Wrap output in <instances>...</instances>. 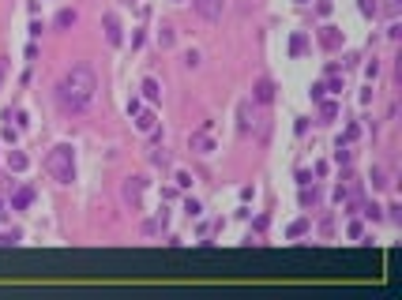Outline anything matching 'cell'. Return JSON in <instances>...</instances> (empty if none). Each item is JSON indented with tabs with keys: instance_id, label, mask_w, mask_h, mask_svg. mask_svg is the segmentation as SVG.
I'll return each instance as SVG.
<instances>
[{
	"instance_id": "cell-9",
	"label": "cell",
	"mask_w": 402,
	"mask_h": 300,
	"mask_svg": "<svg viewBox=\"0 0 402 300\" xmlns=\"http://www.w3.org/2000/svg\"><path fill=\"white\" fill-rule=\"evenodd\" d=\"M30 203H34V188H19V192L12 195V210H27Z\"/></svg>"
},
{
	"instance_id": "cell-16",
	"label": "cell",
	"mask_w": 402,
	"mask_h": 300,
	"mask_svg": "<svg viewBox=\"0 0 402 300\" xmlns=\"http://www.w3.org/2000/svg\"><path fill=\"white\" fill-rule=\"evenodd\" d=\"M320 116H323V120H335V116H338V105H331V101H323V105H320Z\"/></svg>"
},
{
	"instance_id": "cell-2",
	"label": "cell",
	"mask_w": 402,
	"mask_h": 300,
	"mask_svg": "<svg viewBox=\"0 0 402 300\" xmlns=\"http://www.w3.org/2000/svg\"><path fill=\"white\" fill-rule=\"evenodd\" d=\"M45 169H49V177L57 180V184H72L75 180V154H72V146H53L49 158H45Z\"/></svg>"
},
{
	"instance_id": "cell-27",
	"label": "cell",
	"mask_w": 402,
	"mask_h": 300,
	"mask_svg": "<svg viewBox=\"0 0 402 300\" xmlns=\"http://www.w3.org/2000/svg\"><path fill=\"white\" fill-rule=\"evenodd\" d=\"M0 75H4V64H0Z\"/></svg>"
},
{
	"instance_id": "cell-14",
	"label": "cell",
	"mask_w": 402,
	"mask_h": 300,
	"mask_svg": "<svg viewBox=\"0 0 402 300\" xmlns=\"http://www.w3.org/2000/svg\"><path fill=\"white\" fill-rule=\"evenodd\" d=\"M165 229V214H158V218H151V222L143 225V233H162Z\"/></svg>"
},
{
	"instance_id": "cell-10",
	"label": "cell",
	"mask_w": 402,
	"mask_h": 300,
	"mask_svg": "<svg viewBox=\"0 0 402 300\" xmlns=\"http://www.w3.org/2000/svg\"><path fill=\"white\" fill-rule=\"evenodd\" d=\"M154 120H158L154 113H143V109L136 113V128H139V131H154Z\"/></svg>"
},
{
	"instance_id": "cell-13",
	"label": "cell",
	"mask_w": 402,
	"mask_h": 300,
	"mask_svg": "<svg viewBox=\"0 0 402 300\" xmlns=\"http://www.w3.org/2000/svg\"><path fill=\"white\" fill-rule=\"evenodd\" d=\"M8 169L23 173V169H27V154H19V150H12V154H8Z\"/></svg>"
},
{
	"instance_id": "cell-6",
	"label": "cell",
	"mask_w": 402,
	"mask_h": 300,
	"mask_svg": "<svg viewBox=\"0 0 402 300\" xmlns=\"http://www.w3.org/2000/svg\"><path fill=\"white\" fill-rule=\"evenodd\" d=\"M102 23H106V42L109 45H121V19H117L113 12H106V19H102Z\"/></svg>"
},
{
	"instance_id": "cell-15",
	"label": "cell",
	"mask_w": 402,
	"mask_h": 300,
	"mask_svg": "<svg viewBox=\"0 0 402 300\" xmlns=\"http://www.w3.org/2000/svg\"><path fill=\"white\" fill-rule=\"evenodd\" d=\"M320 42L327 45V49H335V45H338V30H331V27H327V30L320 34Z\"/></svg>"
},
{
	"instance_id": "cell-17",
	"label": "cell",
	"mask_w": 402,
	"mask_h": 300,
	"mask_svg": "<svg viewBox=\"0 0 402 300\" xmlns=\"http://www.w3.org/2000/svg\"><path fill=\"white\" fill-rule=\"evenodd\" d=\"M372 188H387V173L383 169H372Z\"/></svg>"
},
{
	"instance_id": "cell-22",
	"label": "cell",
	"mask_w": 402,
	"mask_h": 300,
	"mask_svg": "<svg viewBox=\"0 0 402 300\" xmlns=\"http://www.w3.org/2000/svg\"><path fill=\"white\" fill-rule=\"evenodd\" d=\"M316 199H320V195H316V188H312V192H301V203H305V207H312Z\"/></svg>"
},
{
	"instance_id": "cell-12",
	"label": "cell",
	"mask_w": 402,
	"mask_h": 300,
	"mask_svg": "<svg viewBox=\"0 0 402 300\" xmlns=\"http://www.w3.org/2000/svg\"><path fill=\"white\" fill-rule=\"evenodd\" d=\"M143 98H147V101H158V98H162V86L154 83V79H143Z\"/></svg>"
},
{
	"instance_id": "cell-7",
	"label": "cell",
	"mask_w": 402,
	"mask_h": 300,
	"mask_svg": "<svg viewBox=\"0 0 402 300\" xmlns=\"http://www.w3.org/2000/svg\"><path fill=\"white\" fill-rule=\"evenodd\" d=\"M252 98H256L259 105L274 101V83H271V79H259V83H256V90H252Z\"/></svg>"
},
{
	"instance_id": "cell-18",
	"label": "cell",
	"mask_w": 402,
	"mask_h": 300,
	"mask_svg": "<svg viewBox=\"0 0 402 300\" xmlns=\"http://www.w3.org/2000/svg\"><path fill=\"white\" fill-rule=\"evenodd\" d=\"M72 23H75V12H60L57 15V27H72Z\"/></svg>"
},
{
	"instance_id": "cell-21",
	"label": "cell",
	"mask_w": 402,
	"mask_h": 300,
	"mask_svg": "<svg viewBox=\"0 0 402 300\" xmlns=\"http://www.w3.org/2000/svg\"><path fill=\"white\" fill-rule=\"evenodd\" d=\"M305 49H309V42H305V34H297V38H293V53H297V57H301Z\"/></svg>"
},
{
	"instance_id": "cell-19",
	"label": "cell",
	"mask_w": 402,
	"mask_h": 300,
	"mask_svg": "<svg viewBox=\"0 0 402 300\" xmlns=\"http://www.w3.org/2000/svg\"><path fill=\"white\" fill-rule=\"evenodd\" d=\"M305 233H309V222H293L289 225V236H305Z\"/></svg>"
},
{
	"instance_id": "cell-23",
	"label": "cell",
	"mask_w": 402,
	"mask_h": 300,
	"mask_svg": "<svg viewBox=\"0 0 402 300\" xmlns=\"http://www.w3.org/2000/svg\"><path fill=\"white\" fill-rule=\"evenodd\" d=\"M184 68H199V53H195V49L184 57Z\"/></svg>"
},
{
	"instance_id": "cell-8",
	"label": "cell",
	"mask_w": 402,
	"mask_h": 300,
	"mask_svg": "<svg viewBox=\"0 0 402 300\" xmlns=\"http://www.w3.org/2000/svg\"><path fill=\"white\" fill-rule=\"evenodd\" d=\"M237 113H241V124H237L241 131H252V128H256V109H252V101H241Z\"/></svg>"
},
{
	"instance_id": "cell-20",
	"label": "cell",
	"mask_w": 402,
	"mask_h": 300,
	"mask_svg": "<svg viewBox=\"0 0 402 300\" xmlns=\"http://www.w3.org/2000/svg\"><path fill=\"white\" fill-rule=\"evenodd\" d=\"M335 162H338V165H346V162H350V150H346L342 143H338V150H335Z\"/></svg>"
},
{
	"instance_id": "cell-1",
	"label": "cell",
	"mask_w": 402,
	"mask_h": 300,
	"mask_svg": "<svg viewBox=\"0 0 402 300\" xmlns=\"http://www.w3.org/2000/svg\"><path fill=\"white\" fill-rule=\"evenodd\" d=\"M94 94H98V79H94V72L83 68V64L68 68V72L60 75V83H57V101L68 109V113H83V109L94 101Z\"/></svg>"
},
{
	"instance_id": "cell-4",
	"label": "cell",
	"mask_w": 402,
	"mask_h": 300,
	"mask_svg": "<svg viewBox=\"0 0 402 300\" xmlns=\"http://www.w3.org/2000/svg\"><path fill=\"white\" fill-rule=\"evenodd\" d=\"M192 8H195L207 23H218V19H222V0H192Z\"/></svg>"
},
{
	"instance_id": "cell-25",
	"label": "cell",
	"mask_w": 402,
	"mask_h": 300,
	"mask_svg": "<svg viewBox=\"0 0 402 300\" xmlns=\"http://www.w3.org/2000/svg\"><path fill=\"white\" fill-rule=\"evenodd\" d=\"M361 12H365V15H376V4H372V0H361Z\"/></svg>"
},
{
	"instance_id": "cell-24",
	"label": "cell",
	"mask_w": 402,
	"mask_h": 300,
	"mask_svg": "<svg viewBox=\"0 0 402 300\" xmlns=\"http://www.w3.org/2000/svg\"><path fill=\"white\" fill-rule=\"evenodd\" d=\"M184 210H188V214H192V218H195V214H199V210H203V207H199V203H195V199H188V203H184Z\"/></svg>"
},
{
	"instance_id": "cell-3",
	"label": "cell",
	"mask_w": 402,
	"mask_h": 300,
	"mask_svg": "<svg viewBox=\"0 0 402 300\" xmlns=\"http://www.w3.org/2000/svg\"><path fill=\"white\" fill-rule=\"evenodd\" d=\"M143 188H147V180H143V177H132L128 184H124V203H128L132 210H139V199H143Z\"/></svg>"
},
{
	"instance_id": "cell-11",
	"label": "cell",
	"mask_w": 402,
	"mask_h": 300,
	"mask_svg": "<svg viewBox=\"0 0 402 300\" xmlns=\"http://www.w3.org/2000/svg\"><path fill=\"white\" fill-rule=\"evenodd\" d=\"M173 42H177L173 27H169V23H162V30H158V45H162V49H173Z\"/></svg>"
},
{
	"instance_id": "cell-5",
	"label": "cell",
	"mask_w": 402,
	"mask_h": 300,
	"mask_svg": "<svg viewBox=\"0 0 402 300\" xmlns=\"http://www.w3.org/2000/svg\"><path fill=\"white\" fill-rule=\"evenodd\" d=\"M188 146H192L195 154H211V150H215V139H211L207 131H192V135H188Z\"/></svg>"
},
{
	"instance_id": "cell-26",
	"label": "cell",
	"mask_w": 402,
	"mask_h": 300,
	"mask_svg": "<svg viewBox=\"0 0 402 300\" xmlns=\"http://www.w3.org/2000/svg\"><path fill=\"white\" fill-rule=\"evenodd\" d=\"M0 214H4V199H0Z\"/></svg>"
}]
</instances>
